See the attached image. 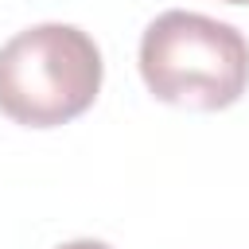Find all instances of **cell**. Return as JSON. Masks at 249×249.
<instances>
[{"instance_id": "1", "label": "cell", "mask_w": 249, "mask_h": 249, "mask_svg": "<svg viewBox=\"0 0 249 249\" xmlns=\"http://www.w3.org/2000/svg\"><path fill=\"white\" fill-rule=\"evenodd\" d=\"M140 78L163 105L230 109L249 89V39L202 12H160L140 35Z\"/></svg>"}, {"instance_id": "2", "label": "cell", "mask_w": 249, "mask_h": 249, "mask_svg": "<svg viewBox=\"0 0 249 249\" xmlns=\"http://www.w3.org/2000/svg\"><path fill=\"white\" fill-rule=\"evenodd\" d=\"M105 62L74 23H35L0 47V113L23 128H58L101 93Z\"/></svg>"}, {"instance_id": "3", "label": "cell", "mask_w": 249, "mask_h": 249, "mask_svg": "<svg viewBox=\"0 0 249 249\" xmlns=\"http://www.w3.org/2000/svg\"><path fill=\"white\" fill-rule=\"evenodd\" d=\"M58 249H113V245L93 241V237H78V241H66V245H58Z\"/></svg>"}, {"instance_id": "4", "label": "cell", "mask_w": 249, "mask_h": 249, "mask_svg": "<svg viewBox=\"0 0 249 249\" xmlns=\"http://www.w3.org/2000/svg\"><path fill=\"white\" fill-rule=\"evenodd\" d=\"M222 4H249V0H222Z\"/></svg>"}]
</instances>
